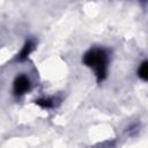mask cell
<instances>
[{
    "instance_id": "1",
    "label": "cell",
    "mask_w": 148,
    "mask_h": 148,
    "mask_svg": "<svg viewBox=\"0 0 148 148\" xmlns=\"http://www.w3.org/2000/svg\"><path fill=\"white\" fill-rule=\"evenodd\" d=\"M83 64L90 67L97 77V81L101 82L106 76L108 71V62L109 58L104 50L102 49H90L83 56Z\"/></svg>"
},
{
    "instance_id": "2",
    "label": "cell",
    "mask_w": 148,
    "mask_h": 148,
    "mask_svg": "<svg viewBox=\"0 0 148 148\" xmlns=\"http://www.w3.org/2000/svg\"><path fill=\"white\" fill-rule=\"evenodd\" d=\"M30 89V80L21 74V75H17L15 81H14V84H13V92L15 96H22L24 95L28 90Z\"/></svg>"
},
{
    "instance_id": "3",
    "label": "cell",
    "mask_w": 148,
    "mask_h": 148,
    "mask_svg": "<svg viewBox=\"0 0 148 148\" xmlns=\"http://www.w3.org/2000/svg\"><path fill=\"white\" fill-rule=\"evenodd\" d=\"M34 46H35L34 42L28 40V42H27V43L23 45V47L21 49L20 53L17 54V60H18V61H23V60H25V59L29 57V54L32 52Z\"/></svg>"
},
{
    "instance_id": "4",
    "label": "cell",
    "mask_w": 148,
    "mask_h": 148,
    "mask_svg": "<svg viewBox=\"0 0 148 148\" xmlns=\"http://www.w3.org/2000/svg\"><path fill=\"white\" fill-rule=\"evenodd\" d=\"M138 75H139V77H140V79H142L143 81H146V80H147V77H148L147 61H143V62L140 65V67H139V69H138Z\"/></svg>"
},
{
    "instance_id": "5",
    "label": "cell",
    "mask_w": 148,
    "mask_h": 148,
    "mask_svg": "<svg viewBox=\"0 0 148 148\" xmlns=\"http://www.w3.org/2000/svg\"><path fill=\"white\" fill-rule=\"evenodd\" d=\"M36 104H38V105H40L42 108H51L53 104H52V102H51V99H38V101H36Z\"/></svg>"
}]
</instances>
